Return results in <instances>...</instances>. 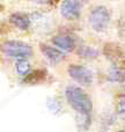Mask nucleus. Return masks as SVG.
<instances>
[{"label": "nucleus", "mask_w": 125, "mask_h": 132, "mask_svg": "<svg viewBox=\"0 0 125 132\" xmlns=\"http://www.w3.org/2000/svg\"><path fill=\"white\" fill-rule=\"evenodd\" d=\"M66 98L67 102L75 111H78L80 115H87L93 110V102L89 95L81 88V87L71 85L66 88Z\"/></svg>", "instance_id": "nucleus-1"}, {"label": "nucleus", "mask_w": 125, "mask_h": 132, "mask_svg": "<svg viewBox=\"0 0 125 132\" xmlns=\"http://www.w3.org/2000/svg\"><path fill=\"white\" fill-rule=\"evenodd\" d=\"M2 52L11 58H16L19 60H27L32 55V49L29 44L21 41L5 42L1 46Z\"/></svg>", "instance_id": "nucleus-2"}, {"label": "nucleus", "mask_w": 125, "mask_h": 132, "mask_svg": "<svg viewBox=\"0 0 125 132\" xmlns=\"http://www.w3.org/2000/svg\"><path fill=\"white\" fill-rule=\"evenodd\" d=\"M110 15L109 9L105 6H96L93 8L90 13V24L93 29L97 32H102L107 30L108 26L110 23Z\"/></svg>", "instance_id": "nucleus-3"}, {"label": "nucleus", "mask_w": 125, "mask_h": 132, "mask_svg": "<svg viewBox=\"0 0 125 132\" xmlns=\"http://www.w3.org/2000/svg\"><path fill=\"white\" fill-rule=\"evenodd\" d=\"M67 72L73 80L81 86H89L93 84V72L89 68L81 65H70Z\"/></svg>", "instance_id": "nucleus-4"}, {"label": "nucleus", "mask_w": 125, "mask_h": 132, "mask_svg": "<svg viewBox=\"0 0 125 132\" xmlns=\"http://www.w3.org/2000/svg\"><path fill=\"white\" fill-rule=\"evenodd\" d=\"M81 13V2L77 0L64 1L60 7V14L66 20H77Z\"/></svg>", "instance_id": "nucleus-5"}, {"label": "nucleus", "mask_w": 125, "mask_h": 132, "mask_svg": "<svg viewBox=\"0 0 125 132\" xmlns=\"http://www.w3.org/2000/svg\"><path fill=\"white\" fill-rule=\"evenodd\" d=\"M103 53L105 55V57L108 59H110L112 63H114L115 66H118L119 62L123 60V49L119 44L117 43H105L104 44V48H103Z\"/></svg>", "instance_id": "nucleus-6"}, {"label": "nucleus", "mask_w": 125, "mask_h": 132, "mask_svg": "<svg viewBox=\"0 0 125 132\" xmlns=\"http://www.w3.org/2000/svg\"><path fill=\"white\" fill-rule=\"evenodd\" d=\"M39 49H41L42 53L46 57V59H49L52 64H58L65 58V55L63 53V51L58 50V49L50 46L48 44H39Z\"/></svg>", "instance_id": "nucleus-7"}, {"label": "nucleus", "mask_w": 125, "mask_h": 132, "mask_svg": "<svg viewBox=\"0 0 125 132\" xmlns=\"http://www.w3.org/2000/svg\"><path fill=\"white\" fill-rule=\"evenodd\" d=\"M52 43L55 44L56 46L60 49V51H66V52H70L73 49L75 48V41L71 35H57L52 38ZM58 49V50H59Z\"/></svg>", "instance_id": "nucleus-8"}, {"label": "nucleus", "mask_w": 125, "mask_h": 132, "mask_svg": "<svg viewBox=\"0 0 125 132\" xmlns=\"http://www.w3.org/2000/svg\"><path fill=\"white\" fill-rule=\"evenodd\" d=\"M9 22L19 29L26 30L29 28L30 23H31V19L28 14L22 13V12H16L9 16Z\"/></svg>", "instance_id": "nucleus-9"}, {"label": "nucleus", "mask_w": 125, "mask_h": 132, "mask_svg": "<svg viewBox=\"0 0 125 132\" xmlns=\"http://www.w3.org/2000/svg\"><path fill=\"white\" fill-rule=\"evenodd\" d=\"M46 75H48L46 70H42V68L41 70H35V71L29 72L27 75H26L23 82H24V84H28V85H36V84L42 82L43 80H45Z\"/></svg>", "instance_id": "nucleus-10"}, {"label": "nucleus", "mask_w": 125, "mask_h": 132, "mask_svg": "<svg viewBox=\"0 0 125 132\" xmlns=\"http://www.w3.org/2000/svg\"><path fill=\"white\" fill-rule=\"evenodd\" d=\"M77 53L84 59H88V60H93L95 58H97L98 56V51L96 49L91 48L88 45H80L77 50Z\"/></svg>", "instance_id": "nucleus-11"}, {"label": "nucleus", "mask_w": 125, "mask_h": 132, "mask_svg": "<svg viewBox=\"0 0 125 132\" xmlns=\"http://www.w3.org/2000/svg\"><path fill=\"white\" fill-rule=\"evenodd\" d=\"M16 72L21 77H26L30 72V64L28 60H18L16 62Z\"/></svg>", "instance_id": "nucleus-12"}, {"label": "nucleus", "mask_w": 125, "mask_h": 132, "mask_svg": "<svg viewBox=\"0 0 125 132\" xmlns=\"http://www.w3.org/2000/svg\"><path fill=\"white\" fill-rule=\"evenodd\" d=\"M110 80L111 81H115V82H123V71L121 70V68L118 67V66H114V67L111 68V71H110Z\"/></svg>", "instance_id": "nucleus-13"}, {"label": "nucleus", "mask_w": 125, "mask_h": 132, "mask_svg": "<svg viewBox=\"0 0 125 132\" xmlns=\"http://www.w3.org/2000/svg\"><path fill=\"white\" fill-rule=\"evenodd\" d=\"M2 8H4V7H2V6H1V5H0V11H1V9H2Z\"/></svg>", "instance_id": "nucleus-14"}, {"label": "nucleus", "mask_w": 125, "mask_h": 132, "mask_svg": "<svg viewBox=\"0 0 125 132\" xmlns=\"http://www.w3.org/2000/svg\"><path fill=\"white\" fill-rule=\"evenodd\" d=\"M118 132H124V131H123V130H121V131H118Z\"/></svg>", "instance_id": "nucleus-15"}]
</instances>
